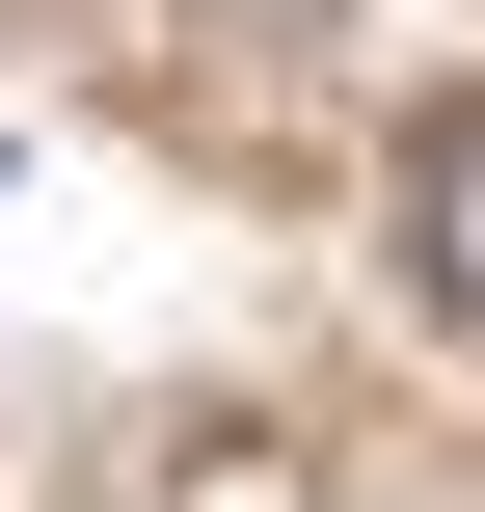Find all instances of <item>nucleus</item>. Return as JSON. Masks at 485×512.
Returning a JSON list of instances; mask_svg holds the SVG:
<instances>
[{
	"instance_id": "nucleus-1",
	"label": "nucleus",
	"mask_w": 485,
	"mask_h": 512,
	"mask_svg": "<svg viewBox=\"0 0 485 512\" xmlns=\"http://www.w3.org/2000/svg\"><path fill=\"white\" fill-rule=\"evenodd\" d=\"M432 270H459V324H485V108L432 135Z\"/></svg>"
}]
</instances>
